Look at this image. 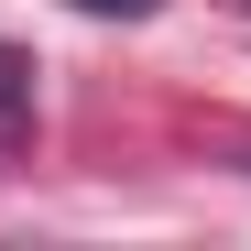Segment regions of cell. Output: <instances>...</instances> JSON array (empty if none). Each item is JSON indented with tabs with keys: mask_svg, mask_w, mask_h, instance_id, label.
<instances>
[{
	"mask_svg": "<svg viewBox=\"0 0 251 251\" xmlns=\"http://www.w3.org/2000/svg\"><path fill=\"white\" fill-rule=\"evenodd\" d=\"M22 142H33V55L0 44V164H11Z\"/></svg>",
	"mask_w": 251,
	"mask_h": 251,
	"instance_id": "1",
	"label": "cell"
},
{
	"mask_svg": "<svg viewBox=\"0 0 251 251\" xmlns=\"http://www.w3.org/2000/svg\"><path fill=\"white\" fill-rule=\"evenodd\" d=\"M76 11H109V22H142V11H164V0H76Z\"/></svg>",
	"mask_w": 251,
	"mask_h": 251,
	"instance_id": "2",
	"label": "cell"
}]
</instances>
